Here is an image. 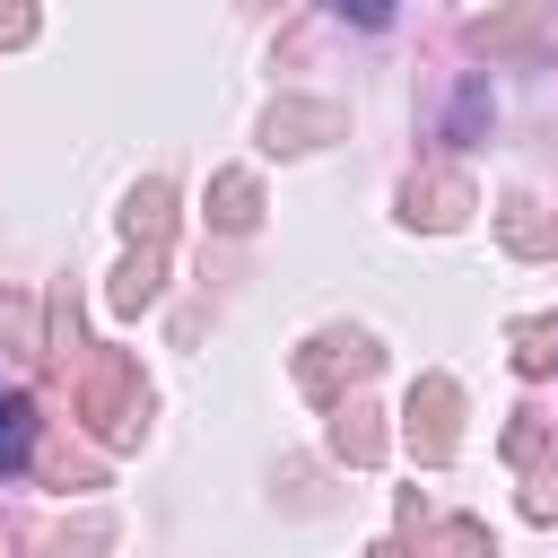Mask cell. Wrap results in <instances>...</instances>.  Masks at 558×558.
I'll return each mask as SVG.
<instances>
[{
	"instance_id": "obj_1",
	"label": "cell",
	"mask_w": 558,
	"mask_h": 558,
	"mask_svg": "<svg viewBox=\"0 0 558 558\" xmlns=\"http://www.w3.org/2000/svg\"><path fill=\"white\" fill-rule=\"evenodd\" d=\"M26 453H35V401L17 384H0V480L26 471Z\"/></svg>"
},
{
	"instance_id": "obj_3",
	"label": "cell",
	"mask_w": 558,
	"mask_h": 558,
	"mask_svg": "<svg viewBox=\"0 0 558 558\" xmlns=\"http://www.w3.org/2000/svg\"><path fill=\"white\" fill-rule=\"evenodd\" d=\"M331 17H349V26H392V9L401 0H323Z\"/></svg>"
},
{
	"instance_id": "obj_2",
	"label": "cell",
	"mask_w": 558,
	"mask_h": 558,
	"mask_svg": "<svg viewBox=\"0 0 558 558\" xmlns=\"http://www.w3.org/2000/svg\"><path fill=\"white\" fill-rule=\"evenodd\" d=\"M480 113H488V87H480V78H462V96H453V122H445V140H462V148H471V140H480Z\"/></svg>"
}]
</instances>
